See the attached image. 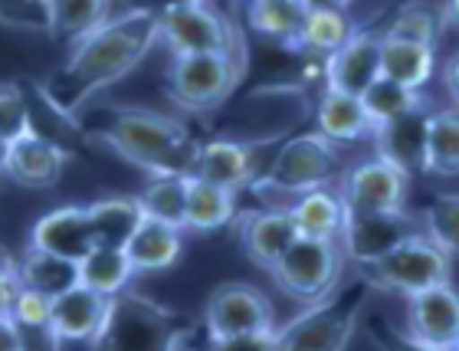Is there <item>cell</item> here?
<instances>
[{
	"label": "cell",
	"instance_id": "obj_30",
	"mask_svg": "<svg viewBox=\"0 0 459 351\" xmlns=\"http://www.w3.org/2000/svg\"><path fill=\"white\" fill-rule=\"evenodd\" d=\"M17 273L23 289H33V293H43L49 299L63 295L66 289L79 285V266L66 263L59 257H49L43 250L27 247V253L17 259Z\"/></svg>",
	"mask_w": 459,
	"mask_h": 351
},
{
	"label": "cell",
	"instance_id": "obj_4",
	"mask_svg": "<svg viewBox=\"0 0 459 351\" xmlns=\"http://www.w3.org/2000/svg\"><path fill=\"white\" fill-rule=\"evenodd\" d=\"M368 295L371 285L361 283L358 276L354 283L338 285L328 299L308 305L306 312L276 329L279 351H344L368 305Z\"/></svg>",
	"mask_w": 459,
	"mask_h": 351
},
{
	"label": "cell",
	"instance_id": "obj_18",
	"mask_svg": "<svg viewBox=\"0 0 459 351\" xmlns=\"http://www.w3.org/2000/svg\"><path fill=\"white\" fill-rule=\"evenodd\" d=\"M299 240V230L292 224V214L286 207L249 210L239 217V243L259 269H273L286 250Z\"/></svg>",
	"mask_w": 459,
	"mask_h": 351
},
{
	"label": "cell",
	"instance_id": "obj_43",
	"mask_svg": "<svg viewBox=\"0 0 459 351\" xmlns=\"http://www.w3.org/2000/svg\"><path fill=\"white\" fill-rule=\"evenodd\" d=\"M0 351H27L23 329L13 319H0Z\"/></svg>",
	"mask_w": 459,
	"mask_h": 351
},
{
	"label": "cell",
	"instance_id": "obj_48",
	"mask_svg": "<svg viewBox=\"0 0 459 351\" xmlns=\"http://www.w3.org/2000/svg\"><path fill=\"white\" fill-rule=\"evenodd\" d=\"M450 351H459V338H456V342H453V348Z\"/></svg>",
	"mask_w": 459,
	"mask_h": 351
},
{
	"label": "cell",
	"instance_id": "obj_13",
	"mask_svg": "<svg viewBox=\"0 0 459 351\" xmlns=\"http://www.w3.org/2000/svg\"><path fill=\"white\" fill-rule=\"evenodd\" d=\"M381 43L384 33L358 30L335 57L325 59V89L361 99L381 79Z\"/></svg>",
	"mask_w": 459,
	"mask_h": 351
},
{
	"label": "cell",
	"instance_id": "obj_32",
	"mask_svg": "<svg viewBox=\"0 0 459 351\" xmlns=\"http://www.w3.org/2000/svg\"><path fill=\"white\" fill-rule=\"evenodd\" d=\"M134 276V266L128 263L125 250H92L82 263H79V285H86L92 293L115 299L128 289Z\"/></svg>",
	"mask_w": 459,
	"mask_h": 351
},
{
	"label": "cell",
	"instance_id": "obj_22",
	"mask_svg": "<svg viewBox=\"0 0 459 351\" xmlns=\"http://www.w3.org/2000/svg\"><path fill=\"white\" fill-rule=\"evenodd\" d=\"M184 230H174L168 224L142 217L132 240L125 243V257L134 266V273H161L171 269L184 253Z\"/></svg>",
	"mask_w": 459,
	"mask_h": 351
},
{
	"label": "cell",
	"instance_id": "obj_6",
	"mask_svg": "<svg viewBox=\"0 0 459 351\" xmlns=\"http://www.w3.org/2000/svg\"><path fill=\"white\" fill-rule=\"evenodd\" d=\"M158 43L171 49V57L197 53H243V39L233 20L213 4L187 0L158 10Z\"/></svg>",
	"mask_w": 459,
	"mask_h": 351
},
{
	"label": "cell",
	"instance_id": "obj_44",
	"mask_svg": "<svg viewBox=\"0 0 459 351\" xmlns=\"http://www.w3.org/2000/svg\"><path fill=\"white\" fill-rule=\"evenodd\" d=\"M443 86H446V92H450L453 105L459 109V49L443 63Z\"/></svg>",
	"mask_w": 459,
	"mask_h": 351
},
{
	"label": "cell",
	"instance_id": "obj_15",
	"mask_svg": "<svg viewBox=\"0 0 459 351\" xmlns=\"http://www.w3.org/2000/svg\"><path fill=\"white\" fill-rule=\"evenodd\" d=\"M430 105H420L413 112L384 122L374 128V148L377 158H384L387 164H394L397 171H403L407 178L427 168V135H430Z\"/></svg>",
	"mask_w": 459,
	"mask_h": 351
},
{
	"label": "cell",
	"instance_id": "obj_39",
	"mask_svg": "<svg viewBox=\"0 0 459 351\" xmlns=\"http://www.w3.org/2000/svg\"><path fill=\"white\" fill-rule=\"evenodd\" d=\"M20 329H39V332L49 335V319H53V299L43 293H33V289H23L13 305V315H10Z\"/></svg>",
	"mask_w": 459,
	"mask_h": 351
},
{
	"label": "cell",
	"instance_id": "obj_37",
	"mask_svg": "<svg viewBox=\"0 0 459 351\" xmlns=\"http://www.w3.org/2000/svg\"><path fill=\"white\" fill-rule=\"evenodd\" d=\"M33 128V115H30V102L23 89L17 83H0V138L4 142H20L27 138Z\"/></svg>",
	"mask_w": 459,
	"mask_h": 351
},
{
	"label": "cell",
	"instance_id": "obj_41",
	"mask_svg": "<svg viewBox=\"0 0 459 351\" xmlns=\"http://www.w3.org/2000/svg\"><path fill=\"white\" fill-rule=\"evenodd\" d=\"M207 351H279L276 332L233 335V338H207Z\"/></svg>",
	"mask_w": 459,
	"mask_h": 351
},
{
	"label": "cell",
	"instance_id": "obj_10",
	"mask_svg": "<svg viewBox=\"0 0 459 351\" xmlns=\"http://www.w3.org/2000/svg\"><path fill=\"white\" fill-rule=\"evenodd\" d=\"M207 338H233V335L276 332V312L263 289L249 283H223L207 295L204 305Z\"/></svg>",
	"mask_w": 459,
	"mask_h": 351
},
{
	"label": "cell",
	"instance_id": "obj_27",
	"mask_svg": "<svg viewBox=\"0 0 459 351\" xmlns=\"http://www.w3.org/2000/svg\"><path fill=\"white\" fill-rule=\"evenodd\" d=\"M187 194H191V178L184 174H161L144 184L138 194V207L148 220L168 224L174 230H187Z\"/></svg>",
	"mask_w": 459,
	"mask_h": 351
},
{
	"label": "cell",
	"instance_id": "obj_14",
	"mask_svg": "<svg viewBox=\"0 0 459 351\" xmlns=\"http://www.w3.org/2000/svg\"><path fill=\"white\" fill-rule=\"evenodd\" d=\"M407 332L430 348L450 351L459 338V289L453 283L433 285L407 299Z\"/></svg>",
	"mask_w": 459,
	"mask_h": 351
},
{
	"label": "cell",
	"instance_id": "obj_3",
	"mask_svg": "<svg viewBox=\"0 0 459 351\" xmlns=\"http://www.w3.org/2000/svg\"><path fill=\"white\" fill-rule=\"evenodd\" d=\"M184 322L152 295L125 289L108 299V315L89 351H181Z\"/></svg>",
	"mask_w": 459,
	"mask_h": 351
},
{
	"label": "cell",
	"instance_id": "obj_24",
	"mask_svg": "<svg viewBox=\"0 0 459 351\" xmlns=\"http://www.w3.org/2000/svg\"><path fill=\"white\" fill-rule=\"evenodd\" d=\"M437 69V49L413 43V39H394L384 37L381 43V76L397 83V86L420 92L433 79Z\"/></svg>",
	"mask_w": 459,
	"mask_h": 351
},
{
	"label": "cell",
	"instance_id": "obj_23",
	"mask_svg": "<svg viewBox=\"0 0 459 351\" xmlns=\"http://www.w3.org/2000/svg\"><path fill=\"white\" fill-rule=\"evenodd\" d=\"M354 33H358V27H354L351 13L342 4H312L306 23H302V33H299L292 49H302V53L328 59L335 57Z\"/></svg>",
	"mask_w": 459,
	"mask_h": 351
},
{
	"label": "cell",
	"instance_id": "obj_47",
	"mask_svg": "<svg viewBox=\"0 0 459 351\" xmlns=\"http://www.w3.org/2000/svg\"><path fill=\"white\" fill-rule=\"evenodd\" d=\"M10 266H17V259H13V257L7 253V250L0 247V269H10Z\"/></svg>",
	"mask_w": 459,
	"mask_h": 351
},
{
	"label": "cell",
	"instance_id": "obj_31",
	"mask_svg": "<svg viewBox=\"0 0 459 351\" xmlns=\"http://www.w3.org/2000/svg\"><path fill=\"white\" fill-rule=\"evenodd\" d=\"M237 220V194L204 180L191 178V194H187V230L194 233H213Z\"/></svg>",
	"mask_w": 459,
	"mask_h": 351
},
{
	"label": "cell",
	"instance_id": "obj_9",
	"mask_svg": "<svg viewBox=\"0 0 459 351\" xmlns=\"http://www.w3.org/2000/svg\"><path fill=\"white\" fill-rule=\"evenodd\" d=\"M344 273V250L342 243H328V240H306L299 237L286 250V257L279 259L269 276L273 283L302 305H316L335 293L342 285Z\"/></svg>",
	"mask_w": 459,
	"mask_h": 351
},
{
	"label": "cell",
	"instance_id": "obj_28",
	"mask_svg": "<svg viewBox=\"0 0 459 351\" xmlns=\"http://www.w3.org/2000/svg\"><path fill=\"white\" fill-rule=\"evenodd\" d=\"M115 17L112 4L106 0H53V27L49 37L66 47H79L99 27H106Z\"/></svg>",
	"mask_w": 459,
	"mask_h": 351
},
{
	"label": "cell",
	"instance_id": "obj_36",
	"mask_svg": "<svg viewBox=\"0 0 459 351\" xmlns=\"http://www.w3.org/2000/svg\"><path fill=\"white\" fill-rule=\"evenodd\" d=\"M423 233L446 253L459 257V194H440L423 210Z\"/></svg>",
	"mask_w": 459,
	"mask_h": 351
},
{
	"label": "cell",
	"instance_id": "obj_45",
	"mask_svg": "<svg viewBox=\"0 0 459 351\" xmlns=\"http://www.w3.org/2000/svg\"><path fill=\"white\" fill-rule=\"evenodd\" d=\"M443 23H446V30H459V0H453V4H443Z\"/></svg>",
	"mask_w": 459,
	"mask_h": 351
},
{
	"label": "cell",
	"instance_id": "obj_5",
	"mask_svg": "<svg viewBox=\"0 0 459 351\" xmlns=\"http://www.w3.org/2000/svg\"><path fill=\"white\" fill-rule=\"evenodd\" d=\"M342 158H338L335 142H328L322 132L292 135L273 158L266 171L259 174L256 188L263 194H312L328 184H338L342 178Z\"/></svg>",
	"mask_w": 459,
	"mask_h": 351
},
{
	"label": "cell",
	"instance_id": "obj_20",
	"mask_svg": "<svg viewBox=\"0 0 459 351\" xmlns=\"http://www.w3.org/2000/svg\"><path fill=\"white\" fill-rule=\"evenodd\" d=\"M69 164V152L63 145H56L53 138L39 132H30L27 138L10 145V164H7V178L20 188L30 190H43L59 184L63 171Z\"/></svg>",
	"mask_w": 459,
	"mask_h": 351
},
{
	"label": "cell",
	"instance_id": "obj_25",
	"mask_svg": "<svg viewBox=\"0 0 459 351\" xmlns=\"http://www.w3.org/2000/svg\"><path fill=\"white\" fill-rule=\"evenodd\" d=\"M86 210L96 250H125L144 217L134 197H102L86 204Z\"/></svg>",
	"mask_w": 459,
	"mask_h": 351
},
{
	"label": "cell",
	"instance_id": "obj_8",
	"mask_svg": "<svg viewBox=\"0 0 459 351\" xmlns=\"http://www.w3.org/2000/svg\"><path fill=\"white\" fill-rule=\"evenodd\" d=\"M354 276L371 289L411 299L423 289L453 283V257H446L427 233H420V237L407 240L403 247L394 250L391 257H384L381 263L354 269Z\"/></svg>",
	"mask_w": 459,
	"mask_h": 351
},
{
	"label": "cell",
	"instance_id": "obj_11",
	"mask_svg": "<svg viewBox=\"0 0 459 351\" xmlns=\"http://www.w3.org/2000/svg\"><path fill=\"white\" fill-rule=\"evenodd\" d=\"M423 220L407 214V210H391V214H348L342 233L344 259H351L354 269L371 263H381L394 250L403 247L407 240L420 237Z\"/></svg>",
	"mask_w": 459,
	"mask_h": 351
},
{
	"label": "cell",
	"instance_id": "obj_29",
	"mask_svg": "<svg viewBox=\"0 0 459 351\" xmlns=\"http://www.w3.org/2000/svg\"><path fill=\"white\" fill-rule=\"evenodd\" d=\"M308 0H256L247 7L249 30H256L259 37H269L276 43L296 47L302 23L308 17Z\"/></svg>",
	"mask_w": 459,
	"mask_h": 351
},
{
	"label": "cell",
	"instance_id": "obj_1",
	"mask_svg": "<svg viewBox=\"0 0 459 351\" xmlns=\"http://www.w3.org/2000/svg\"><path fill=\"white\" fill-rule=\"evenodd\" d=\"M158 43V10H122L99 27L89 39L73 47L69 59L47 79L43 95L63 118L76 122L89 109V99L122 83L142 66Z\"/></svg>",
	"mask_w": 459,
	"mask_h": 351
},
{
	"label": "cell",
	"instance_id": "obj_21",
	"mask_svg": "<svg viewBox=\"0 0 459 351\" xmlns=\"http://www.w3.org/2000/svg\"><path fill=\"white\" fill-rule=\"evenodd\" d=\"M286 210L292 214V224H296L299 237L342 243L348 210H344L335 188H322V190H312V194H302V197H296L292 204H286Z\"/></svg>",
	"mask_w": 459,
	"mask_h": 351
},
{
	"label": "cell",
	"instance_id": "obj_34",
	"mask_svg": "<svg viewBox=\"0 0 459 351\" xmlns=\"http://www.w3.org/2000/svg\"><path fill=\"white\" fill-rule=\"evenodd\" d=\"M446 30L443 23V10L430 7V4H407L394 13V20L384 27V37L394 39H413V43H423V47L437 49V39Z\"/></svg>",
	"mask_w": 459,
	"mask_h": 351
},
{
	"label": "cell",
	"instance_id": "obj_7",
	"mask_svg": "<svg viewBox=\"0 0 459 351\" xmlns=\"http://www.w3.org/2000/svg\"><path fill=\"white\" fill-rule=\"evenodd\" d=\"M243 76V53H197L171 57L164 92L187 112H211L230 99Z\"/></svg>",
	"mask_w": 459,
	"mask_h": 351
},
{
	"label": "cell",
	"instance_id": "obj_42",
	"mask_svg": "<svg viewBox=\"0 0 459 351\" xmlns=\"http://www.w3.org/2000/svg\"><path fill=\"white\" fill-rule=\"evenodd\" d=\"M20 293H23V283H20L17 266L0 269V319H10V315H13V305H17Z\"/></svg>",
	"mask_w": 459,
	"mask_h": 351
},
{
	"label": "cell",
	"instance_id": "obj_46",
	"mask_svg": "<svg viewBox=\"0 0 459 351\" xmlns=\"http://www.w3.org/2000/svg\"><path fill=\"white\" fill-rule=\"evenodd\" d=\"M7 164H10V142L0 138V178H7Z\"/></svg>",
	"mask_w": 459,
	"mask_h": 351
},
{
	"label": "cell",
	"instance_id": "obj_17",
	"mask_svg": "<svg viewBox=\"0 0 459 351\" xmlns=\"http://www.w3.org/2000/svg\"><path fill=\"white\" fill-rule=\"evenodd\" d=\"M259 145L233 142V138H213L201 145L197 164H194V180L213 184L223 190H243L259 180Z\"/></svg>",
	"mask_w": 459,
	"mask_h": 351
},
{
	"label": "cell",
	"instance_id": "obj_2",
	"mask_svg": "<svg viewBox=\"0 0 459 351\" xmlns=\"http://www.w3.org/2000/svg\"><path fill=\"white\" fill-rule=\"evenodd\" d=\"M76 125H82L89 142L106 145L108 152L132 162L134 168L148 171L152 178L161 174H184L191 178L201 142L191 128L178 118L142 105H102L86 109Z\"/></svg>",
	"mask_w": 459,
	"mask_h": 351
},
{
	"label": "cell",
	"instance_id": "obj_40",
	"mask_svg": "<svg viewBox=\"0 0 459 351\" xmlns=\"http://www.w3.org/2000/svg\"><path fill=\"white\" fill-rule=\"evenodd\" d=\"M368 332H371L377 351H443V348H430V345L417 342L407 329L387 322V319H381V315H374L371 322H368Z\"/></svg>",
	"mask_w": 459,
	"mask_h": 351
},
{
	"label": "cell",
	"instance_id": "obj_38",
	"mask_svg": "<svg viewBox=\"0 0 459 351\" xmlns=\"http://www.w3.org/2000/svg\"><path fill=\"white\" fill-rule=\"evenodd\" d=\"M0 27L49 33V27H53V0H0Z\"/></svg>",
	"mask_w": 459,
	"mask_h": 351
},
{
	"label": "cell",
	"instance_id": "obj_19",
	"mask_svg": "<svg viewBox=\"0 0 459 351\" xmlns=\"http://www.w3.org/2000/svg\"><path fill=\"white\" fill-rule=\"evenodd\" d=\"M108 315V299L92 293L86 285H73L53 299V319H49V342H92Z\"/></svg>",
	"mask_w": 459,
	"mask_h": 351
},
{
	"label": "cell",
	"instance_id": "obj_12",
	"mask_svg": "<svg viewBox=\"0 0 459 351\" xmlns=\"http://www.w3.org/2000/svg\"><path fill=\"white\" fill-rule=\"evenodd\" d=\"M407 174L374 154L344 168L335 190L348 214H391L407 207Z\"/></svg>",
	"mask_w": 459,
	"mask_h": 351
},
{
	"label": "cell",
	"instance_id": "obj_33",
	"mask_svg": "<svg viewBox=\"0 0 459 351\" xmlns=\"http://www.w3.org/2000/svg\"><path fill=\"white\" fill-rule=\"evenodd\" d=\"M423 171L437 178H459V109H440L430 115Z\"/></svg>",
	"mask_w": 459,
	"mask_h": 351
},
{
	"label": "cell",
	"instance_id": "obj_16",
	"mask_svg": "<svg viewBox=\"0 0 459 351\" xmlns=\"http://www.w3.org/2000/svg\"><path fill=\"white\" fill-rule=\"evenodd\" d=\"M30 247L79 266L96 250L92 230H89V210L82 204H66L43 214L30 230Z\"/></svg>",
	"mask_w": 459,
	"mask_h": 351
},
{
	"label": "cell",
	"instance_id": "obj_35",
	"mask_svg": "<svg viewBox=\"0 0 459 351\" xmlns=\"http://www.w3.org/2000/svg\"><path fill=\"white\" fill-rule=\"evenodd\" d=\"M361 102H364L368 118H371L374 128H377V125L394 122V118H401V115L427 105V99H423L420 92H411V89H403V86H397V83H391V79L381 76L361 95Z\"/></svg>",
	"mask_w": 459,
	"mask_h": 351
},
{
	"label": "cell",
	"instance_id": "obj_26",
	"mask_svg": "<svg viewBox=\"0 0 459 351\" xmlns=\"http://www.w3.org/2000/svg\"><path fill=\"white\" fill-rule=\"evenodd\" d=\"M318 132L325 135L328 142L351 145V142L371 138L374 122L368 118V112H364L361 99L325 89L322 99H318Z\"/></svg>",
	"mask_w": 459,
	"mask_h": 351
}]
</instances>
